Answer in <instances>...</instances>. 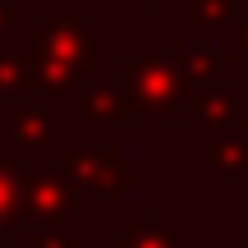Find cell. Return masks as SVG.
I'll return each mask as SVG.
<instances>
[{
    "instance_id": "1",
    "label": "cell",
    "mask_w": 248,
    "mask_h": 248,
    "mask_svg": "<svg viewBox=\"0 0 248 248\" xmlns=\"http://www.w3.org/2000/svg\"><path fill=\"white\" fill-rule=\"evenodd\" d=\"M179 51H184V42H175V37L138 42V51L115 69V88L142 115H156L166 124L198 120V88L184 83V74H179Z\"/></svg>"
},
{
    "instance_id": "2",
    "label": "cell",
    "mask_w": 248,
    "mask_h": 248,
    "mask_svg": "<svg viewBox=\"0 0 248 248\" xmlns=\"http://www.w3.org/2000/svg\"><path fill=\"white\" fill-rule=\"evenodd\" d=\"M32 64H37V92L42 97H74L88 78H97L101 42L78 18H46L32 37Z\"/></svg>"
},
{
    "instance_id": "3",
    "label": "cell",
    "mask_w": 248,
    "mask_h": 248,
    "mask_svg": "<svg viewBox=\"0 0 248 248\" xmlns=\"http://www.w3.org/2000/svg\"><path fill=\"white\" fill-rule=\"evenodd\" d=\"M64 175L74 188V207H115L124 188L138 184V166L120 161L106 142H88V147H64Z\"/></svg>"
},
{
    "instance_id": "4",
    "label": "cell",
    "mask_w": 248,
    "mask_h": 248,
    "mask_svg": "<svg viewBox=\"0 0 248 248\" xmlns=\"http://www.w3.org/2000/svg\"><path fill=\"white\" fill-rule=\"evenodd\" d=\"M74 212V188L64 175V161L51 166H28L23 170V207H18V221L28 225H64V216Z\"/></svg>"
},
{
    "instance_id": "5",
    "label": "cell",
    "mask_w": 248,
    "mask_h": 248,
    "mask_svg": "<svg viewBox=\"0 0 248 248\" xmlns=\"http://www.w3.org/2000/svg\"><path fill=\"white\" fill-rule=\"evenodd\" d=\"M202 152L221 179H248V120H221V124H198Z\"/></svg>"
},
{
    "instance_id": "6",
    "label": "cell",
    "mask_w": 248,
    "mask_h": 248,
    "mask_svg": "<svg viewBox=\"0 0 248 248\" xmlns=\"http://www.w3.org/2000/svg\"><path fill=\"white\" fill-rule=\"evenodd\" d=\"M69 101H74V110H78V120H88V124H133V120H147L115 88V78H88Z\"/></svg>"
},
{
    "instance_id": "7",
    "label": "cell",
    "mask_w": 248,
    "mask_h": 248,
    "mask_svg": "<svg viewBox=\"0 0 248 248\" xmlns=\"http://www.w3.org/2000/svg\"><path fill=\"white\" fill-rule=\"evenodd\" d=\"M179 14H184L188 23H198L202 32H212V42H221L225 60L239 55V46H244V18H239V9H234V0H184Z\"/></svg>"
},
{
    "instance_id": "8",
    "label": "cell",
    "mask_w": 248,
    "mask_h": 248,
    "mask_svg": "<svg viewBox=\"0 0 248 248\" xmlns=\"http://www.w3.org/2000/svg\"><path fill=\"white\" fill-rule=\"evenodd\" d=\"M9 133H14V152H32V147H46V142H55V106L51 97H42V92H32V97H23L14 106V115H9Z\"/></svg>"
},
{
    "instance_id": "9",
    "label": "cell",
    "mask_w": 248,
    "mask_h": 248,
    "mask_svg": "<svg viewBox=\"0 0 248 248\" xmlns=\"http://www.w3.org/2000/svg\"><path fill=\"white\" fill-rule=\"evenodd\" d=\"M37 92V64H32V42H0V101L18 106L23 97Z\"/></svg>"
},
{
    "instance_id": "10",
    "label": "cell",
    "mask_w": 248,
    "mask_h": 248,
    "mask_svg": "<svg viewBox=\"0 0 248 248\" xmlns=\"http://www.w3.org/2000/svg\"><path fill=\"white\" fill-rule=\"evenodd\" d=\"M225 51L221 42H212V37H193V42L179 51V74H184V83H193V88H212V83L230 78L225 74Z\"/></svg>"
},
{
    "instance_id": "11",
    "label": "cell",
    "mask_w": 248,
    "mask_h": 248,
    "mask_svg": "<svg viewBox=\"0 0 248 248\" xmlns=\"http://www.w3.org/2000/svg\"><path fill=\"white\" fill-rule=\"evenodd\" d=\"M18 207H23V166L14 161L9 147H0V248L14 244Z\"/></svg>"
},
{
    "instance_id": "12",
    "label": "cell",
    "mask_w": 248,
    "mask_h": 248,
    "mask_svg": "<svg viewBox=\"0 0 248 248\" xmlns=\"http://www.w3.org/2000/svg\"><path fill=\"white\" fill-rule=\"evenodd\" d=\"M239 106H244V83L239 78H221L212 88H198V124L239 120Z\"/></svg>"
},
{
    "instance_id": "13",
    "label": "cell",
    "mask_w": 248,
    "mask_h": 248,
    "mask_svg": "<svg viewBox=\"0 0 248 248\" xmlns=\"http://www.w3.org/2000/svg\"><path fill=\"white\" fill-rule=\"evenodd\" d=\"M115 248H179V244H175V230L161 221L156 207H138L133 225L115 239Z\"/></svg>"
},
{
    "instance_id": "14",
    "label": "cell",
    "mask_w": 248,
    "mask_h": 248,
    "mask_svg": "<svg viewBox=\"0 0 248 248\" xmlns=\"http://www.w3.org/2000/svg\"><path fill=\"white\" fill-rule=\"evenodd\" d=\"M32 248H78V239H74V230H69V225H42Z\"/></svg>"
},
{
    "instance_id": "15",
    "label": "cell",
    "mask_w": 248,
    "mask_h": 248,
    "mask_svg": "<svg viewBox=\"0 0 248 248\" xmlns=\"http://www.w3.org/2000/svg\"><path fill=\"white\" fill-rule=\"evenodd\" d=\"M14 32V0H0V42Z\"/></svg>"
},
{
    "instance_id": "16",
    "label": "cell",
    "mask_w": 248,
    "mask_h": 248,
    "mask_svg": "<svg viewBox=\"0 0 248 248\" xmlns=\"http://www.w3.org/2000/svg\"><path fill=\"white\" fill-rule=\"evenodd\" d=\"M133 14H138L142 23H152V18L161 14V0H133Z\"/></svg>"
},
{
    "instance_id": "17",
    "label": "cell",
    "mask_w": 248,
    "mask_h": 248,
    "mask_svg": "<svg viewBox=\"0 0 248 248\" xmlns=\"http://www.w3.org/2000/svg\"><path fill=\"white\" fill-rule=\"evenodd\" d=\"M97 5H101V0H74V18H78V23H88V18L97 14Z\"/></svg>"
},
{
    "instance_id": "18",
    "label": "cell",
    "mask_w": 248,
    "mask_h": 248,
    "mask_svg": "<svg viewBox=\"0 0 248 248\" xmlns=\"http://www.w3.org/2000/svg\"><path fill=\"white\" fill-rule=\"evenodd\" d=\"M234 9H239V18H244V37H248V0H234Z\"/></svg>"
}]
</instances>
